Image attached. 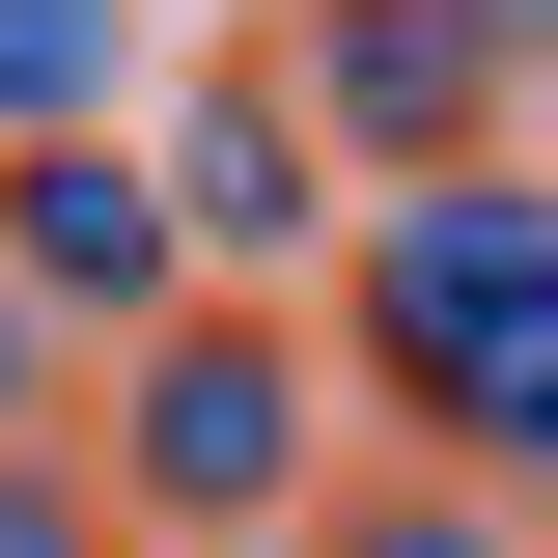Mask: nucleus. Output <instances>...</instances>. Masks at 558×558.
Segmentation results:
<instances>
[{
  "mask_svg": "<svg viewBox=\"0 0 558 558\" xmlns=\"http://www.w3.org/2000/svg\"><path fill=\"white\" fill-rule=\"evenodd\" d=\"M363 363H391L418 475H475L502 531H531V502H558V168L363 196Z\"/></svg>",
  "mask_w": 558,
  "mask_h": 558,
  "instance_id": "f257e3e1",
  "label": "nucleus"
},
{
  "mask_svg": "<svg viewBox=\"0 0 558 558\" xmlns=\"http://www.w3.org/2000/svg\"><path fill=\"white\" fill-rule=\"evenodd\" d=\"M447 28H475V84L531 112V57H558V0H447Z\"/></svg>",
  "mask_w": 558,
  "mask_h": 558,
  "instance_id": "1a4fd4ad",
  "label": "nucleus"
},
{
  "mask_svg": "<svg viewBox=\"0 0 558 558\" xmlns=\"http://www.w3.org/2000/svg\"><path fill=\"white\" fill-rule=\"evenodd\" d=\"M307 558H531V531H502L475 475H391V502H336V531H307Z\"/></svg>",
  "mask_w": 558,
  "mask_h": 558,
  "instance_id": "0eeeda50",
  "label": "nucleus"
},
{
  "mask_svg": "<svg viewBox=\"0 0 558 558\" xmlns=\"http://www.w3.org/2000/svg\"><path fill=\"white\" fill-rule=\"evenodd\" d=\"M0 558H112V502H84V475H28V447H0Z\"/></svg>",
  "mask_w": 558,
  "mask_h": 558,
  "instance_id": "6e6552de",
  "label": "nucleus"
},
{
  "mask_svg": "<svg viewBox=\"0 0 558 558\" xmlns=\"http://www.w3.org/2000/svg\"><path fill=\"white\" fill-rule=\"evenodd\" d=\"M0 307H28V336H168V307H196V252H168V196H140V140H28V168H0Z\"/></svg>",
  "mask_w": 558,
  "mask_h": 558,
  "instance_id": "7ed1b4c3",
  "label": "nucleus"
},
{
  "mask_svg": "<svg viewBox=\"0 0 558 558\" xmlns=\"http://www.w3.org/2000/svg\"><path fill=\"white\" fill-rule=\"evenodd\" d=\"M112 84H140V0H0V168L28 140H112Z\"/></svg>",
  "mask_w": 558,
  "mask_h": 558,
  "instance_id": "423d86ee",
  "label": "nucleus"
},
{
  "mask_svg": "<svg viewBox=\"0 0 558 558\" xmlns=\"http://www.w3.org/2000/svg\"><path fill=\"white\" fill-rule=\"evenodd\" d=\"M307 475H336V391H307L252 307H168V336L112 363V502L140 531H307Z\"/></svg>",
  "mask_w": 558,
  "mask_h": 558,
  "instance_id": "f03ea898",
  "label": "nucleus"
},
{
  "mask_svg": "<svg viewBox=\"0 0 558 558\" xmlns=\"http://www.w3.org/2000/svg\"><path fill=\"white\" fill-rule=\"evenodd\" d=\"M168 140V168H140V196H168V252H307V223H336V168H307V112H279V84H196V112H140Z\"/></svg>",
  "mask_w": 558,
  "mask_h": 558,
  "instance_id": "39448f33",
  "label": "nucleus"
},
{
  "mask_svg": "<svg viewBox=\"0 0 558 558\" xmlns=\"http://www.w3.org/2000/svg\"><path fill=\"white\" fill-rule=\"evenodd\" d=\"M307 140H363L391 196H447V168H502V84H475V28L447 0H307V84H279Z\"/></svg>",
  "mask_w": 558,
  "mask_h": 558,
  "instance_id": "20e7f679",
  "label": "nucleus"
}]
</instances>
